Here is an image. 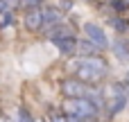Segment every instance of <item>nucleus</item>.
I'll list each match as a JSON object with an SVG mask.
<instances>
[{
  "instance_id": "obj_2",
  "label": "nucleus",
  "mask_w": 129,
  "mask_h": 122,
  "mask_svg": "<svg viewBox=\"0 0 129 122\" xmlns=\"http://www.w3.org/2000/svg\"><path fill=\"white\" fill-rule=\"evenodd\" d=\"M63 111L70 118H82V120H93L98 115V106L91 100H66Z\"/></svg>"
},
{
  "instance_id": "obj_10",
  "label": "nucleus",
  "mask_w": 129,
  "mask_h": 122,
  "mask_svg": "<svg viewBox=\"0 0 129 122\" xmlns=\"http://www.w3.org/2000/svg\"><path fill=\"white\" fill-rule=\"evenodd\" d=\"M18 122H34V118L29 115L27 109H18Z\"/></svg>"
},
{
  "instance_id": "obj_15",
  "label": "nucleus",
  "mask_w": 129,
  "mask_h": 122,
  "mask_svg": "<svg viewBox=\"0 0 129 122\" xmlns=\"http://www.w3.org/2000/svg\"><path fill=\"white\" fill-rule=\"evenodd\" d=\"M0 122H11V120L9 118H0Z\"/></svg>"
},
{
  "instance_id": "obj_5",
  "label": "nucleus",
  "mask_w": 129,
  "mask_h": 122,
  "mask_svg": "<svg viewBox=\"0 0 129 122\" xmlns=\"http://www.w3.org/2000/svg\"><path fill=\"white\" fill-rule=\"evenodd\" d=\"M59 23H61V11L57 7H43V32L52 29Z\"/></svg>"
},
{
  "instance_id": "obj_13",
  "label": "nucleus",
  "mask_w": 129,
  "mask_h": 122,
  "mask_svg": "<svg viewBox=\"0 0 129 122\" xmlns=\"http://www.w3.org/2000/svg\"><path fill=\"white\" fill-rule=\"evenodd\" d=\"M111 7L120 11V9H125V7H129V5H127V2H111Z\"/></svg>"
},
{
  "instance_id": "obj_1",
  "label": "nucleus",
  "mask_w": 129,
  "mask_h": 122,
  "mask_svg": "<svg viewBox=\"0 0 129 122\" xmlns=\"http://www.w3.org/2000/svg\"><path fill=\"white\" fill-rule=\"evenodd\" d=\"M75 75L82 84H95L107 75V61L100 57H84L73 63Z\"/></svg>"
},
{
  "instance_id": "obj_8",
  "label": "nucleus",
  "mask_w": 129,
  "mask_h": 122,
  "mask_svg": "<svg viewBox=\"0 0 129 122\" xmlns=\"http://www.w3.org/2000/svg\"><path fill=\"white\" fill-rule=\"evenodd\" d=\"M95 45L91 43V41H77V52L82 54V59L84 57H95Z\"/></svg>"
},
{
  "instance_id": "obj_4",
  "label": "nucleus",
  "mask_w": 129,
  "mask_h": 122,
  "mask_svg": "<svg viewBox=\"0 0 129 122\" xmlns=\"http://www.w3.org/2000/svg\"><path fill=\"white\" fill-rule=\"evenodd\" d=\"M25 27L29 32L43 29V7H29V11L25 14Z\"/></svg>"
},
{
  "instance_id": "obj_7",
  "label": "nucleus",
  "mask_w": 129,
  "mask_h": 122,
  "mask_svg": "<svg viewBox=\"0 0 129 122\" xmlns=\"http://www.w3.org/2000/svg\"><path fill=\"white\" fill-rule=\"evenodd\" d=\"M48 36H50V38H52V43H54V41H59V38L73 36V29H70V25H63V23H59V25H54L52 29H48Z\"/></svg>"
},
{
  "instance_id": "obj_12",
  "label": "nucleus",
  "mask_w": 129,
  "mask_h": 122,
  "mask_svg": "<svg viewBox=\"0 0 129 122\" xmlns=\"http://www.w3.org/2000/svg\"><path fill=\"white\" fill-rule=\"evenodd\" d=\"M111 25H113V27H118L120 32H125V27H127V25H125L120 18H111Z\"/></svg>"
},
{
  "instance_id": "obj_14",
  "label": "nucleus",
  "mask_w": 129,
  "mask_h": 122,
  "mask_svg": "<svg viewBox=\"0 0 129 122\" xmlns=\"http://www.w3.org/2000/svg\"><path fill=\"white\" fill-rule=\"evenodd\" d=\"M2 9H9V2H0V14H5Z\"/></svg>"
},
{
  "instance_id": "obj_6",
  "label": "nucleus",
  "mask_w": 129,
  "mask_h": 122,
  "mask_svg": "<svg viewBox=\"0 0 129 122\" xmlns=\"http://www.w3.org/2000/svg\"><path fill=\"white\" fill-rule=\"evenodd\" d=\"M54 45H57V50H59L61 54H70V52H77V38H75V36H66V38H59V41H54Z\"/></svg>"
},
{
  "instance_id": "obj_9",
  "label": "nucleus",
  "mask_w": 129,
  "mask_h": 122,
  "mask_svg": "<svg viewBox=\"0 0 129 122\" xmlns=\"http://www.w3.org/2000/svg\"><path fill=\"white\" fill-rule=\"evenodd\" d=\"M113 52H116V54H118L122 61H127V63H129V50L122 45V43H120V41H116V43H113Z\"/></svg>"
},
{
  "instance_id": "obj_3",
  "label": "nucleus",
  "mask_w": 129,
  "mask_h": 122,
  "mask_svg": "<svg viewBox=\"0 0 129 122\" xmlns=\"http://www.w3.org/2000/svg\"><path fill=\"white\" fill-rule=\"evenodd\" d=\"M84 32H86L88 41H91L98 50H104V48L109 45V38H107V34H104V29H102L100 25H95V23H86V25H84Z\"/></svg>"
},
{
  "instance_id": "obj_11",
  "label": "nucleus",
  "mask_w": 129,
  "mask_h": 122,
  "mask_svg": "<svg viewBox=\"0 0 129 122\" xmlns=\"http://www.w3.org/2000/svg\"><path fill=\"white\" fill-rule=\"evenodd\" d=\"M11 11H5V16H2V20H0V27H7V25H11Z\"/></svg>"
}]
</instances>
